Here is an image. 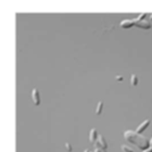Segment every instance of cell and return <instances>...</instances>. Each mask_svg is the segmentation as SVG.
<instances>
[{"label":"cell","instance_id":"obj_1","mask_svg":"<svg viewBox=\"0 0 152 152\" xmlns=\"http://www.w3.org/2000/svg\"><path fill=\"white\" fill-rule=\"evenodd\" d=\"M124 138L127 142L131 143L133 145H136L139 149H141L142 151H145L148 148H150V142L145 138L144 136H142L141 133H138L137 131L132 130H127L124 132Z\"/></svg>","mask_w":152,"mask_h":152},{"label":"cell","instance_id":"obj_2","mask_svg":"<svg viewBox=\"0 0 152 152\" xmlns=\"http://www.w3.org/2000/svg\"><path fill=\"white\" fill-rule=\"evenodd\" d=\"M96 145V149H101L102 152H106V149H107V143L105 141V139L103 138L102 134H100L98 137V141L95 143Z\"/></svg>","mask_w":152,"mask_h":152},{"label":"cell","instance_id":"obj_3","mask_svg":"<svg viewBox=\"0 0 152 152\" xmlns=\"http://www.w3.org/2000/svg\"><path fill=\"white\" fill-rule=\"evenodd\" d=\"M134 25L142 29H150L152 27L151 23L146 20H140V19H134Z\"/></svg>","mask_w":152,"mask_h":152},{"label":"cell","instance_id":"obj_4","mask_svg":"<svg viewBox=\"0 0 152 152\" xmlns=\"http://www.w3.org/2000/svg\"><path fill=\"white\" fill-rule=\"evenodd\" d=\"M31 97H32V101L36 105H40L41 103V98H40V93H39L38 89H33L31 92Z\"/></svg>","mask_w":152,"mask_h":152},{"label":"cell","instance_id":"obj_5","mask_svg":"<svg viewBox=\"0 0 152 152\" xmlns=\"http://www.w3.org/2000/svg\"><path fill=\"white\" fill-rule=\"evenodd\" d=\"M149 125H150V121H149V120H146V121H144V122H143V123L141 124V125L138 127V129H137V132H138V133L144 132V131H145L146 129H147V127H148Z\"/></svg>","mask_w":152,"mask_h":152},{"label":"cell","instance_id":"obj_6","mask_svg":"<svg viewBox=\"0 0 152 152\" xmlns=\"http://www.w3.org/2000/svg\"><path fill=\"white\" fill-rule=\"evenodd\" d=\"M98 133H97V130L95 128H93L92 130L90 131V142L91 143H96L98 140Z\"/></svg>","mask_w":152,"mask_h":152},{"label":"cell","instance_id":"obj_7","mask_svg":"<svg viewBox=\"0 0 152 152\" xmlns=\"http://www.w3.org/2000/svg\"><path fill=\"white\" fill-rule=\"evenodd\" d=\"M134 25V20H123L121 22V27L123 28H130Z\"/></svg>","mask_w":152,"mask_h":152},{"label":"cell","instance_id":"obj_8","mask_svg":"<svg viewBox=\"0 0 152 152\" xmlns=\"http://www.w3.org/2000/svg\"><path fill=\"white\" fill-rule=\"evenodd\" d=\"M130 83H131V86H132V87L138 86L139 78H138V76H137L136 74H132V75L130 76Z\"/></svg>","mask_w":152,"mask_h":152},{"label":"cell","instance_id":"obj_9","mask_svg":"<svg viewBox=\"0 0 152 152\" xmlns=\"http://www.w3.org/2000/svg\"><path fill=\"white\" fill-rule=\"evenodd\" d=\"M102 109H103V102L102 101H99L97 105V108H96V115H100L102 113Z\"/></svg>","mask_w":152,"mask_h":152},{"label":"cell","instance_id":"obj_10","mask_svg":"<svg viewBox=\"0 0 152 152\" xmlns=\"http://www.w3.org/2000/svg\"><path fill=\"white\" fill-rule=\"evenodd\" d=\"M122 150H123V152H133V149L126 145H122Z\"/></svg>","mask_w":152,"mask_h":152},{"label":"cell","instance_id":"obj_11","mask_svg":"<svg viewBox=\"0 0 152 152\" xmlns=\"http://www.w3.org/2000/svg\"><path fill=\"white\" fill-rule=\"evenodd\" d=\"M65 146H66V148L68 149V151H70V152L72 151V146H71V144H70V143H66V144H65Z\"/></svg>","mask_w":152,"mask_h":152},{"label":"cell","instance_id":"obj_12","mask_svg":"<svg viewBox=\"0 0 152 152\" xmlns=\"http://www.w3.org/2000/svg\"><path fill=\"white\" fill-rule=\"evenodd\" d=\"M146 16H147V14H141L140 16H139V18L138 19H140V20H144L146 18Z\"/></svg>","mask_w":152,"mask_h":152},{"label":"cell","instance_id":"obj_13","mask_svg":"<svg viewBox=\"0 0 152 152\" xmlns=\"http://www.w3.org/2000/svg\"><path fill=\"white\" fill-rule=\"evenodd\" d=\"M116 79L118 81H122V80H123V77H122V76H120V75H118V76H116Z\"/></svg>","mask_w":152,"mask_h":152},{"label":"cell","instance_id":"obj_14","mask_svg":"<svg viewBox=\"0 0 152 152\" xmlns=\"http://www.w3.org/2000/svg\"><path fill=\"white\" fill-rule=\"evenodd\" d=\"M143 152H152V147L148 148L147 150H145V151H143Z\"/></svg>","mask_w":152,"mask_h":152},{"label":"cell","instance_id":"obj_15","mask_svg":"<svg viewBox=\"0 0 152 152\" xmlns=\"http://www.w3.org/2000/svg\"><path fill=\"white\" fill-rule=\"evenodd\" d=\"M95 152H102V150H101V149H96Z\"/></svg>","mask_w":152,"mask_h":152},{"label":"cell","instance_id":"obj_16","mask_svg":"<svg viewBox=\"0 0 152 152\" xmlns=\"http://www.w3.org/2000/svg\"><path fill=\"white\" fill-rule=\"evenodd\" d=\"M150 146L152 147V139H151V141H150Z\"/></svg>","mask_w":152,"mask_h":152},{"label":"cell","instance_id":"obj_17","mask_svg":"<svg viewBox=\"0 0 152 152\" xmlns=\"http://www.w3.org/2000/svg\"><path fill=\"white\" fill-rule=\"evenodd\" d=\"M84 152H91V151H90V150H88V149H87V150H86V151H84Z\"/></svg>","mask_w":152,"mask_h":152},{"label":"cell","instance_id":"obj_18","mask_svg":"<svg viewBox=\"0 0 152 152\" xmlns=\"http://www.w3.org/2000/svg\"><path fill=\"white\" fill-rule=\"evenodd\" d=\"M150 20H151V21H152V15H151V16H150Z\"/></svg>","mask_w":152,"mask_h":152}]
</instances>
